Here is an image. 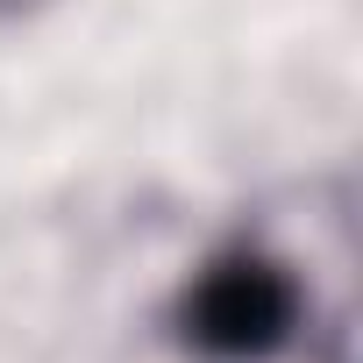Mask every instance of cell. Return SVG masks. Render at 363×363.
Segmentation results:
<instances>
[{"instance_id":"1","label":"cell","mask_w":363,"mask_h":363,"mask_svg":"<svg viewBox=\"0 0 363 363\" xmlns=\"http://www.w3.org/2000/svg\"><path fill=\"white\" fill-rule=\"evenodd\" d=\"M186 363H349V306L335 264L242 221L186 264L164 313Z\"/></svg>"},{"instance_id":"2","label":"cell","mask_w":363,"mask_h":363,"mask_svg":"<svg viewBox=\"0 0 363 363\" xmlns=\"http://www.w3.org/2000/svg\"><path fill=\"white\" fill-rule=\"evenodd\" d=\"M50 8H57V0H0V29H22V22H36Z\"/></svg>"}]
</instances>
